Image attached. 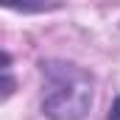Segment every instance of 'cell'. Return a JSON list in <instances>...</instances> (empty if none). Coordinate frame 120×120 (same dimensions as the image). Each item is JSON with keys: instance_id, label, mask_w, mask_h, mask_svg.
Instances as JSON below:
<instances>
[{"instance_id": "obj_1", "label": "cell", "mask_w": 120, "mask_h": 120, "mask_svg": "<svg viewBox=\"0 0 120 120\" xmlns=\"http://www.w3.org/2000/svg\"><path fill=\"white\" fill-rule=\"evenodd\" d=\"M42 115L48 120H84L95 98V75L67 59H42Z\"/></svg>"}, {"instance_id": "obj_3", "label": "cell", "mask_w": 120, "mask_h": 120, "mask_svg": "<svg viewBox=\"0 0 120 120\" xmlns=\"http://www.w3.org/2000/svg\"><path fill=\"white\" fill-rule=\"evenodd\" d=\"M106 120H120V95L112 101V109H109V117Z\"/></svg>"}, {"instance_id": "obj_2", "label": "cell", "mask_w": 120, "mask_h": 120, "mask_svg": "<svg viewBox=\"0 0 120 120\" xmlns=\"http://www.w3.org/2000/svg\"><path fill=\"white\" fill-rule=\"evenodd\" d=\"M14 11H22V14H34V11H53V8H59V6H11Z\"/></svg>"}]
</instances>
